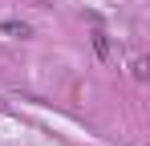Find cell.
I'll return each instance as SVG.
<instances>
[{
  "label": "cell",
  "mask_w": 150,
  "mask_h": 146,
  "mask_svg": "<svg viewBox=\"0 0 150 146\" xmlns=\"http://www.w3.org/2000/svg\"><path fill=\"white\" fill-rule=\"evenodd\" d=\"M93 45H98L101 57H110V37H105V33H93Z\"/></svg>",
  "instance_id": "obj_2"
},
{
  "label": "cell",
  "mask_w": 150,
  "mask_h": 146,
  "mask_svg": "<svg viewBox=\"0 0 150 146\" xmlns=\"http://www.w3.org/2000/svg\"><path fill=\"white\" fill-rule=\"evenodd\" d=\"M0 33H8V37H28V24H21V21H0Z\"/></svg>",
  "instance_id": "obj_1"
}]
</instances>
